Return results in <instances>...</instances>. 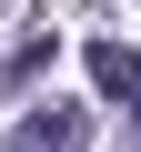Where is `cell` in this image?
<instances>
[{
  "label": "cell",
  "instance_id": "6da1fadb",
  "mask_svg": "<svg viewBox=\"0 0 141 152\" xmlns=\"http://www.w3.org/2000/svg\"><path fill=\"white\" fill-rule=\"evenodd\" d=\"M81 61H91V81H101V91H111V102L141 122V51H121V41H91Z\"/></svg>",
  "mask_w": 141,
  "mask_h": 152
},
{
  "label": "cell",
  "instance_id": "7a4b0ae2",
  "mask_svg": "<svg viewBox=\"0 0 141 152\" xmlns=\"http://www.w3.org/2000/svg\"><path fill=\"white\" fill-rule=\"evenodd\" d=\"M10 152H81V122L70 112H50V122H20V142Z\"/></svg>",
  "mask_w": 141,
  "mask_h": 152
}]
</instances>
